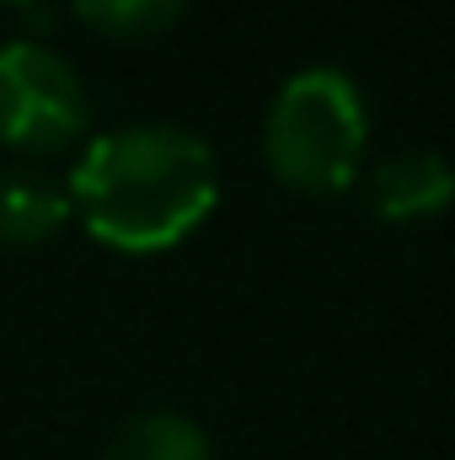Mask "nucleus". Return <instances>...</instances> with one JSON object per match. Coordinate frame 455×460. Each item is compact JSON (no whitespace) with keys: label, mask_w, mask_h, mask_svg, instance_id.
Instances as JSON below:
<instances>
[{"label":"nucleus","mask_w":455,"mask_h":460,"mask_svg":"<svg viewBox=\"0 0 455 460\" xmlns=\"http://www.w3.org/2000/svg\"><path fill=\"white\" fill-rule=\"evenodd\" d=\"M370 139V113L359 81L338 65L295 70L263 118V155L279 182L300 193H338L353 182Z\"/></svg>","instance_id":"nucleus-2"},{"label":"nucleus","mask_w":455,"mask_h":460,"mask_svg":"<svg viewBox=\"0 0 455 460\" xmlns=\"http://www.w3.org/2000/svg\"><path fill=\"white\" fill-rule=\"evenodd\" d=\"M103 460H215V450H210V434L188 412L145 407L118 423Z\"/></svg>","instance_id":"nucleus-6"},{"label":"nucleus","mask_w":455,"mask_h":460,"mask_svg":"<svg viewBox=\"0 0 455 460\" xmlns=\"http://www.w3.org/2000/svg\"><path fill=\"white\" fill-rule=\"evenodd\" d=\"M183 5H188V0H76V11H81L92 27L113 32V38L161 32V27H172V22L183 16Z\"/></svg>","instance_id":"nucleus-7"},{"label":"nucleus","mask_w":455,"mask_h":460,"mask_svg":"<svg viewBox=\"0 0 455 460\" xmlns=\"http://www.w3.org/2000/svg\"><path fill=\"white\" fill-rule=\"evenodd\" d=\"M70 209L118 252H166L220 204L215 145L183 123H118L92 134L65 177Z\"/></svg>","instance_id":"nucleus-1"},{"label":"nucleus","mask_w":455,"mask_h":460,"mask_svg":"<svg viewBox=\"0 0 455 460\" xmlns=\"http://www.w3.org/2000/svg\"><path fill=\"white\" fill-rule=\"evenodd\" d=\"M364 199L380 220H424L455 199V166L440 150H424V145L391 150L370 166Z\"/></svg>","instance_id":"nucleus-4"},{"label":"nucleus","mask_w":455,"mask_h":460,"mask_svg":"<svg viewBox=\"0 0 455 460\" xmlns=\"http://www.w3.org/2000/svg\"><path fill=\"white\" fill-rule=\"evenodd\" d=\"M86 81L59 49L38 38L0 43V145L22 155H54L86 134Z\"/></svg>","instance_id":"nucleus-3"},{"label":"nucleus","mask_w":455,"mask_h":460,"mask_svg":"<svg viewBox=\"0 0 455 460\" xmlns=\"http://www.w3.org/2000/svg\"><path fill=\"white\" fill-rule=\"evenodd\" d=\"M70 215V188L54 172L32 161L0 166V246H38L54 230H65Z\"/></svg>","instance_id":"nucleus-5"}]
</instances>
